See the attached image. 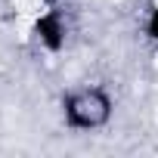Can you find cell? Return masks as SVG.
<instances>
[{
	"label": "cell",
	"instance_id": "obj_2",
	"mask_svg": "<svg viewBox=\"0 0 158 158\" xmlns=\"http://www.w3.org/2000/svg\"><path fill=\"white\" fill-rule=\"evenodd\" d=\"M34 34H37V40H40L50 53H59V50L65 47V22H62V16H59L56 10L40 13V16L34 19Z\"/></svg>",
	"mask_w": 158,
	"mask_h": 158
},
{
	"label": "cell",
	"instance_id": "obj_1",
	"mask_svg": "<svg viewBox=\"0 0 158 158\" xmlns=\"http://www.w3.org/2000/svg\"><path fill=\"white\" fill-rule=\"evenodd\" d=\"M112 96L102 87H81L62 99V121L71 130H99L112 121Z\"/></svg>",
	"mask_w": 158,
	"mask_h": 158
},
{
	"label": "cell",
	"instance_id": "obj_3",
	"mask_svg": "<svg viewBox=\"0 0 158 158\" xmlns=\"http://www.w3.org/2000/svg\"><path fill=\"white\" fill-rule=\"evenodd\" d=\"M146 34H149V40L152 44H158V6L149 13V19H146Z\"/></svg>",
	"mask_w": 158,
	"mask_h": 158
}]
</instances>
